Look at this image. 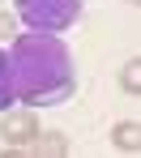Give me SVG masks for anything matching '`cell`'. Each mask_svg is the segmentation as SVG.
<instances>
[{
  "label": "cell",
  "mask_w": 141,
  "mask_h": 158,
  "mask_svg": "<svg viewBox=\"0 0 141 158\" xmlns=\"http://www.w3.org/2000/svg\"><path fill=\"white\" fill-rule=\"evenodd\" d=\"M4 56H9L13 98H22L26 107H60L77 94V64L60 34L43 30L17 34V43Z\"/></svg>",
  "instance_id": "obj_1"
},
{
  "label": "cell",
  "mask_w": 141,
  "mask_h": 158,
  "mask_svg": "<svg viewBox=\"0 0 141 158\" xmlns=\"http://www.w3.org/2000/svg\"><path fill=\"white\" fill-rule=\"evenodd\" d=\"M85 0H13V13L26 30H43V34H60L81 17Z\"/></svg>",
  "instance_id": "obj_2"
},
{
  "label": "cell",
  "mask_w": 141,
  "mask_h": 158,
  "mask_svg": "<svg viewBox=\"0 0 141 158\" xmlns=\"http://www.w3.org/2000/svg\"><path fill=\"white\" fill-rule=\"evenodd\" d=\"M0 137L9 141V150H30V141L39 137V120H34V107H26V111H13V115H4V124H0Z\"/></svg>",
  "instance_id": "obj_3"
},
{
  "label": "cell",
  "mask_w": 141,
  "mask_h": 158,
  "mask_svg": "<svg viewBox=\"0 0 141 158\" xmlns=\"http://www.w3.org/2000/svg\"><path fill=\"white\" fill-rule=\"evenodd\" d=\"M30 150H34V154H68V141H64L60 132H39V137L30 141Z\"/></svg>",
  "instance_id": "obj_4"
},
{
  "label": "cell",
  "mask_w": 141,
  "mask_h": 158,
  "mask_svg": "<svg viewBox=\"0 0 141 158\" xmlns=\"http://www.w3.org/2000/svg\"><path fill=\"white\" fill-rule=\"evenodd\" d=\"M111 137H115V150H137V124L120 120V124L111 128Z\"/></svg>",
  "instance_id": "obj_5"
},
{
  "label": "cell",
  "mask_w": 141,
  "mask_h": 158,
  "mask_svg": "<svg viewBox=\"0 0 141 158\" xmlns=\"http://www.w3.org/2000/svg\"><path fill=\"white\" fill-rule=\"evenodd\" d=\"M13 103V77H9V56L0 52V111Z\"/></svg>",
  "instance_id": "obj_6"
},
{
  "label": "cell",
  "mask_w": 141,
  "mask_h": 158,
  "mask_svg": "<svg viewBox=\"0 0 141 158\" xmlns=\"http://www.w3.org/2000/svg\"><path fill=\"white\" fill-rule=\"evenodd\" d=\"M124 90H133V94H137V60H133V64H124Z\"/></svg>",
  "instance_id": "obj_7"
},
{
  "label": "cell",
  "mask_w": 141,
  "mask_h": 158,
  "mask_svg": "<svg viewBox=\"0 0 141 158\" xmlns=\"http://www.w3.org/2000/svg\"><path fill=\"white\" fill-rule=\"evenodd\" d=\"M9 30H13V17H4V13H0V34H9Z\"/></svg>",
  "instance_id": "obj_8"
},
{
  "label": "cell",
  "mask_w": 141,
  "mask_h": 158,
  "mask_svg": "<svg viewBox=\"0 0 141 158\" xmlns=\"http://www.w3.org/2000/svg\"><path fill=\"white\" fill-rule=\"evenodd\" d=\"M133 4H137V0H133Z\"/></svg>",
  "instance_id": "obj_9"
}]
</instances>
